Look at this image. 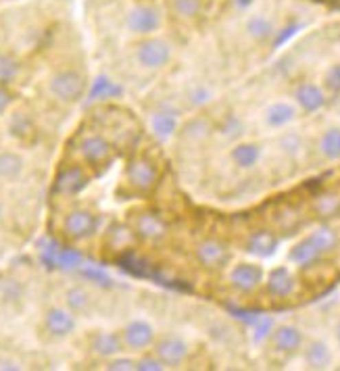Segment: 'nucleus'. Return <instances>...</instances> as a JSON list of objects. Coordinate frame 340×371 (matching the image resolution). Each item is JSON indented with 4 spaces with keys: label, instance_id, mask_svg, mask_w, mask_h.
Masks as SVG:
<instances>
[{
    "label": "nucleus",
    "instance_id": "obj_1",
    "mask_svg": "<svg viewBox=\"0 0 340 371\" xmlns=\"http://www.w3.org/2000/svg\"><path fill=\"white\" fill-rule=\"evenodd\" d=\"M161 173L150 156H134L126 167V182L138 194H150L159 186Z\"/></svg>",
    "mask_w": 340,
    "mask_h": 371
},
{
    "label": "nucleus",
    "instance_id": "obj_2",
    "mask_svg": "<svg viewBox=\"0 0 340 371\" xmlns=\"http://www.w3.org/2000/svg\"><path fill=\"white\" fill-rule=\"evenodd\" d=\"M48 90L56 100H61L65 104H73L84 98V94L88 90V82L76 69H63L50 77Z\"/></svg>",
    "mask_w": 340,
    "mask_h": 371
},
{
    "label": "nucleus",
    "instance_id": "obj_3",
    "mask_svg": "<svg viewBox=\"0 0 340 371\" xmlns=\"http://www.w3.org/2000/svg\"><path fill=\"white\" fill-rule=\"evenodd\" d=\"M150 350L161 359V363L167 369L182 367L190 357V344L182 336H176V334H165L161 338L157 336Z\"/></svg>",
    "mask_w": 340,
    "mask_h": 371
},
{
    "label": "nucleus",
    "instance_id": "obj_4",
    "mask_svg": "<svg viewBox=\"0 0 340 371\" xmlns=\"http://www.w3.org/2000/svg\"><path fill=\"white\" fill-rule=\"evenodd\" d=\"M136 61L146 71H159L172 61V46L161 38H144L136 46Z\"/></svg>",
    "mask_w": 340,
    "mask_h": 371
},
{
    "label": "nucleus",
    "instance_id": "obj_5",
    "mask_svg": "<svg viewBox=\"0 0 340 371\" xmlns=\"http://www.w3.org/2000/svg\"><path fill=\"white\" fill-rule=\"evenodd\" d=\"M78 150L92 169H104L113 161V156H115L113 144L100 134H86L80 140Z\"/></svg>",
    "mask_w": 340,
    "mask_h": 371
},
{
    "label": "nucleus",
    "instance_id": "obj_6",
    "mask_svg": "<svg viewBox=\"0 0 340 371\" xmlns=\"http://www.w3.org/2000/svg\"><path fill=\"white\" fill-rule=\"evenodd\" d=\"M194 256L199 261V265L203 270L209 272H219L223 267H228V263L232 259V252L228 248V244H223L217 238H205L196 244L194 248Z\"/></svg>",
    "mask_w": 340,
    "mask_h": 371
},
{
    "label": "nucleus",
    "instance_id": "obj_7",
    "mask_svg": "<svg viewBox=\"0 0 340 371\" xmlns=\"http://www.w3.org/2000/svg\"><path fill=\"white\" fill-rule=\"evenodd\" d=\"M96 230H98V217L88 208H73L63 219V232L73 242L92 238Z\"/></svg>",
    "mask_w": 340,
    "mask_h": 371
},
{
    "label": "nucleus",
    "instance_id": "obj_8",
    "mask_svg": "<svg viewBox=\"0 0 340 371\" xmlns=\"http://www.w3.org/2000/svg\"><path fill=\"white\" fill-rule=\"evenodd\" d=\"M122 342H124V348L126 350H132V352H144V350H150L155 340H157V332L155 328L144 322V320H134L130 324H126L122 328Z\"/></svg>",
    "mask_w": 340,
    "mask_h": 371
},
{
    "label": "nucleus",
    "instance_id": "obj_9",
    "mask_svg": "<svg viewBox=\"0 0 340 371\" xmlns=\"http://www.w3.org/2000/svg\"><path fill=\"white\" fill-rule=\"evenodd\" d=\"M130 226L136 232L138 240H144V242H161L169 234L167 222L161 215L152 213V211H140V213L134 215Z\"/></svg>",
    "mask_w": 340,
    "mask_h": 371
},
{
    "label": "nucleus",
    "instance_id": "obj_10",
    "mask_svg": "<svg viewBox=\"0 0 340 371\" xmlns=\"http://www.w3.org/2000/svg\"><path fill=\"white\" fill-rule=\"evenodd\" d=\"M76 315L69 311V309H63V307H50L46 313H44V330L48 332V336L52 338H69L73 332H76Z\"/></svg>",
    "mask_w": 340,
    "mask_h": 371
},
{
    "label": "nucleus",
    "instance_id": "obj_11",
    "mask_svg": "<svg viewBox=\"0 0 340 371\" xmlns=\"http://www.w3.org/2000/svg\"><path fill=\"white\" fill-rule=\"evenodd\" d=\"M148 125H150L152 136H155L159 142L172 140V138L178 134V130H180V117H178V111L172 109V107H167V104H163V107H159L157 111L150 113Z\"/></svg>",
    "mask_w": 340,
    "mask_h": 371
},
{
    "label": "nucleus",
    "instance_id": "obj_12",
    "mask_svg": "<svg viewBox=\"0 0 340 371\" xmlns=\"http://www.w3.org/2000/svg\"><path fill=\"white\" fill-rule=\"evenodd\" d=\"M90 184V176L86 173L84 167L80 165H69L63 167L54 178V192L63 196H76L84 192Z\"/></svg>",
    "mask_w": 340,
    "mask_h": 371
},
{
    "label": "nucleus",
    "instance_id": "obj_13",
    "mask_svg": "<svg viewBox=\"0 0 340 371\" xmlns=\"http://www.w3.org/2000/svg\"><path fill=\"white\" fill-rule=\"evenodd\" d=\"M263 267L257 263H238L230 272V284L238 292H255L263 284Z\"/></svg>",
    "mask_w": 340,
    "mask_h": 371
},
{
    "label": "nucleus",
    "instance_id": "obj_14",
    "mask_svg": "<svg viewBox=\"0 0 340 371\" xmlns=\"http://www.w3.org/2000/svg\"><path fill=\"white\" fill-rule=\"evenodd\" d=\"M269 340H271V348L277 355L291 357V355H297L301 350V346H303V332L297 326L284 324V326L273 328Z\"/></svg>",
    "mask_w": 340,
    "mask_h": 371
},
{
    "label": "nucleus",
    "instance_id": "obj_15",
    "mask_svg": "<svg viewBox=\"0 0 340 371\" xmlns=\"http://www.w3.org/2000/svg\"><path fill=\"white\" fill-rule=\"evenodd\" d=\"M128 29L136 36H150L152 32L159 29L161 25V15L155 7H148V5H140V7H134L130 13H128Z\"/></svg>",
    "mask_w": 340,
    "mask_h": 371
},
{
    "label": "nucleus",
    "instance_id": "obj_16",
    "mask_svg": "<svg viewBox=\"0 0 340 371\" xmlns=\"http://www.w3.org/2000/svg\"><path fill=\"white\" fill-rule=\"evenodd\" d=\"M265 290L273 298H288L297 290V278L293 276L288 267H275L267 276Z\"/></svg>",
    "mask_w": 340,
    "mask_h": 371
},
{
    "label": "nucleus",
    "instance_id": "obj_17",
    "mask_svg": "<svg viewBox=\"0 0 340 371\" xmlns=\"http://www.w3.org/2000/svg\"><path fill=\"white\" fill-rule=\"evenodd\" d=\"M90 350L98 359H111V357L124 352L126 348H124L120 332H104V330H100V332L90 336Z\"/></svg>",
    "mask_w": 340,
    "mask_h": 371
},
{
    "label": "nucleus",
    "instance_id": "obj_18",
    "mask_svg": "<svg viewBox=\"0 0 340 371\" xmlns=\"http://www.w3.org/2000/svg\"><path fill=\"white\" fill-rule=\"evenodd\" d=\"M42 259L56 270H80L82 267V254L73 248H61L50 244L42 250Z\"/></svg>",
    "mask_w": 340,
    "mask_h": 371
},
{
    "label": "nucleus",
    "instance_id": "obj_19",
    "mask_svg": "<svg viewBox=\"0 0 340 371\" xmlns=\"http://www.w3.org/2000/svg\"><path fill=\"white\" fill-rule=\"evenodd\" d=\"M295 100L305 113H315L326 107V92L311 82H303L295 90Z\"/></svg>",
    "mask_w": 340,
    "mask_h": 371
},
{
    "label": "nucleus",
    "instance_id": "obj_20",
    "mask_svg": "<svg viewBox=\"0 0 340 371\" xmlns=\"http://www.w3.org/2000/svg\"><path fill=\"white\" fill-rule=\"evenodd\" d=\"M176 136H180V140L186 144L199 146V144H205L213 136V123L207 117H192L178 130Z\"/></svg>",
    "mask_w": 340,
    "mask_h": 371
},
{
    "label": "nucleus",
    "instance_id": "obj_21",
    "mask_svg": "<svg viewBox=\"0 0 340 371\" xmlns=\"http://www.w3.org/2000/svg\"><path fill=\"white\" fill-rule=\"evenodd\" d=\"M277 236L271 232V230H257L249 236L247 244H245V250L253 256H259V259H267L271 256L275 250H277Z\"/></svg>",
    "mask_w": 340,
    "mask_h": 371
},
{
    "label": "nucleus",
    "instance_id": "obj_22",
    "mask_svg": "<svg viewBox=\"0 0 340 371\" xmlns=\"http://www.w3.org/2000/svg\"><path fill=\"white\" fill-rule=\"evenodd\" d=\"M297 119V107L291 102H273L265 109L263 113V121L267 128H286L288 123H293Z\"/></svg>",
    "mask_w": 340,
    "mask_h": 371
},
{
    "label": "nucleus",
    "instance_id": "obj_23",
    "mask_svg": "<svg viewBox=\"0 0 340 371\" xmlns=\"http://www.w3.org/2000/svg\"><path fill=\"white\" fill-rule=\"evenodd\" d=\"M124 92V88L109 75H98L94 77V82L88 86V100L90 102H102V100H113L120 98Z\"/></svg>",
    "mask_w": 340,
    "mask_h": 371
},
{
    "label": "nucleus",
    "instance_id": "obj_24",
    "mask_svg": "<svg viewBox=\"0 0 340 371\" xmlns=\"http://www.w3.org/2000/svg\"><path fill=\"white\" fill-rule=\"evenodd\" d=\"M136 242H138V236L128 224H113L106 232V244L117 252H126L134 248Z\"/></svg>",
    "mask_w": 340,
    "mask_h": 371
},
{
    "label": "nucleus",
    "instance_id": "obj_25",
    "mask_svg": "<svg viewBox=\"0 0 340 371\" xmlns=\"http://www.w3.org/2000/svg\"><path fill=\"white\" fill-rule=\"evenodd\" d=\"M65 307L73 315H88L94 309V298L92 292L84 286H69L65 290Z\"/></svg>",
    "mask_w": 340,
    "mask_h": 371
},
{
    "label": "nucleus",
    "instance_id": "obj_26",
    "mask_svg": "<svg viewBox=\"0 0 340 371\" xmlns=\"http://www.w3.org/2000/svg\"><path fill=\"white\" fill-rule=\"evenodd\" d=\"M25 169L23 156L13 150H0V180L3 182H15L21 178Z\"/></svg>",
    "mask_w": 340,
    "mask_h": 371
},
{
    "label": "nucleus",
    "instance_id": "obj_27",
    "mask_svg": "<svg viewBox=\"0 0 340 371\" xmlns=\"http://www.w3.org/2000/svg\"><path fill=\"white\" fill-rule=\"evenodd\" d=\"M305 365L309 369H328L332 365V348L324 340H313L305 348Z\"/></svg>",
    "mask_w": 340,
    "mask_h": 371
},
{
    "label": "nucleus",
    "instance_id": "obj_28",
    "mask_svg": "<svg viewBox=\"0 0 340 371\" xmlns=\"http://www.w3.org/2000/svg\"><path fill=\"white\" fill-rule=\"evenodd\" d=\"M230 156L238 169H253L261 158V148L255 142H242L232 148Z\"/></svg>",
    "mask_w": 340,
    "mask_h": 371
},
{
    "label": "nucleus",
    "instance_id": "obj_29",
    "mask_svg": "<svg viewBox=\"0 0 340 371\" xmlns=\"http://www.w3.org/2000/svg\"><path fill=\"white\" fill-rule=\"evenodd\" d=\"M319 256H321V252L317 250V246L311 242L309 236L303 238L301 242H297V244L291 248V252H288V259H291L295 265H299V267H309V265H313L315 261H319Z\"/></svg>",
    "mask_w": 340,
    "mask_h": 371
},
{
    "label": "nucleus",
    "instance_id": "obj_30",
    "mask_svg": "<svg viewBox=\"0 0 340 371\" xmlns=\"http://www.w3.org/2000/svg\"><path fill=\"white\" fill-rule=\"evenodd\" d=\"M313 213L319 217V219H334V217H340V196L336 194H330V192H324V194H317L313 198Z\"/></svg>",
    "mask_w": 340,
    "mask_h": 371
},
{
    "label": "nucleus",
    "instance_id": "obj_31",
    "mask_svg": "<svg viewBox=\"0 0 340 371\" xmlns=\"http://www.w3.org/2000/svg\"><path fill=\"white\" fill-rule=\"evenodd\" d=\"M309 238H311V242L317 246V250L321 252V256L328 254V252H332V250H336V246H338V234H336L330 226H319V228H315V230L309 234Z\"/></svg>",
    "mask_w": 340,
    "mask_h": 371
},
{
    "label": "nucleus",
    "instance_id": "obj_32",
    "mask_svg": "<svg viewBox=\"0 0 340 371\" xmlns=\"http://www.w3.org/2000/svg\"><path fill=\"white\" fill-rule=\"evenodd\" d=\"M319 152L328 161H340V128H330L321 134Z\"/></svg>",
    "mask_w": 340,
    "mask_h": 371
},
{
    "label": "nucleus",
    "instance_id": "obj_33",
    "mask_svg": "<svg viewBox=\"0 0 340 371\" xmlns=\"http://www.w3.org/2000/svg\"><path fill=\"white\" fill-rule=\"evenodd\" d=\"M247 32H249V36H251L253 40H257V42H265L267 38H271V36H273V25H271V21H269L267 17H263V15H255V17H251V19H249V23H247Z\"/></svg>",
    "mask_w": 340,
    "mask_h": 371
},
{
    "label": "nucleus",
    "instance_id": "obj_34",
    "mask_svg": "<svg viewBox=\"0 0 340 371\" xmlns=\"http://www.w3.org/2000/svg\"><path fill=\"white\" fill-rule=\"evenodd\" d=\"M21 296H23V286L17 280H13V278L0 280V302L17 304V302H21Z\"/></svg>",
    "mask_w": 340,
    "mask_h": 371
},
{
    "label": "nucleus",
    "instance_id": "obj_35",
    "mask_svg": "<svg viewBox=\"0 0 340 371\" xmlns=\"http://www.w3.org/2000/svg\"><path fill=\"white\" fill-rule=\"evenodd\" d=\"M301 224V217H299V211L293 208V206H282L277 213H275V226L286 232V234H293Z\"/></svg>",
    "mask_w": 340,
    "mask_h": 371
},
{
    "label": "nucleus",
    "instance_id": "obj_36",
    "mask_svg": "<svg viewBox=\"0 0 340 371\" xmlns=\"http://www.w3.org/2000/svg\"><path fill=\"white\" fill-rule=\"evenodd\" d=\"M203 0H172V11L182 19H192L201 13Z\"/></svg>",
    "mask_w": 340,
    "mask_h": 371
},
{
    "label": "nucleus",
    "instance_id": "obj_37",
    "mask_svg": "<svg viewBox=\"0 0 340 371\" xmlns=\"http://www.w3.org/2000/svg\"><path fill=\"white\" fill-rule=\"evenodd\" d=\"M217 132H219L223 138L236 140V138H240V136H242V132H245V123H242V119H240V117H236V115H228V117H225V119L217 125Z\"/></svg>",
    "mask_w": 340,
    "mask_h": 371
},
{
    "label": "nucleus",
    "instance_id": "obj_38",
    "mask_svg": "<svg viewBox=\"0 0 340 371\" xmlns=\"http://www.w3.org/2000/svg\"><path fill=\"white\" fill-rule=\"evenodd\" d=\"M277 146H280V150L284 152V154L297 156V154L301 152V148H303V138H301V134H297V132H286V134L280 136Z\"/></svg>",
    "mask_w": 340,
    "mask_h": 371
},
{
    "label": "nucleus",
    "instance_id": "obj_39",
    "mask_svg": "<svg viewBox=\"0 0 340 371\" xmlns=\"http://www.w3.org/2000/svg\"><path fill=\"white\" fill-rule=\"evenodd\" d=\"M273 328H275V324H273L271 317H267V315H259L257 320H255V324H253V340H255L257 344L265 342V340L271 336Z\"/></svg>",
    "mask_w": 340,
    "mask_h": 371
},
{
    "label": "nucleus",
    "instance_id": "obj_40",
    "mask_svg": "<svg viewBox=\"0 0 340 371\" xmlns=\"http://www.w3.org/2000/svg\"><path fill=\"white\" fill-rule=\"evenodd\" d=\"M186 98H188V102L192 104V107H205V104L211 102L213 92H211L207 86H194V88L188 90Z\"/></svg>",
    "mask_w": 340,
    "mask_h": 371
},
{
    "label": "nucleus",
    "instance_id": "obj_41",
    "mask_svg": "<svg viewBox=\"0 0 340 371\" xmlns=\"http://www.w3.org/2000/svg\"><path fill=\"white\" fill-rule=\"evenodd\" d=\"M19 73V63L9 57V55H0V82H11Z\"/></svg>",
    "mask_w": 340,
    "mask_h": 371
},
{
    "label": "nucleus",
    "instance_id": "obj_42",
    "mask_svg": "<svg viewBox=\"0 0 340 371\" xmlns=\"http://www.w3.org/2000/svg\"><path fill=\"white\" fill-rule=\"evenodd\" d=\"M163 369H167V367L161 363V359L155 352L144 350V355L140 359H136V371H163Z\"/></svg>",
    "mask_w": 340,
    "mask_h": 371
},
{
    "label": "nucleus",
    "instance_id": "obj_43",
    "mask_svg": "<svg viewBox=\"0 0 340 371\" xmlns=\"http://www.w3.org/2000/svg\"><path fill=\"white\" fill-rule=\"evenodd\" d=\"M106 369L109 371H136V359L124 357L122 352L106 359Z\"/></svg>",
    "mask_w": 340,
    "mask_h": 371
},
{
    "label": "nucleus",
    "instance_id": "obj_44",
    "mask_svg": "<svg viewBox=\"0 0 340 371\" xmlns=\"http://www.w3.org/2000/svg\"><path fill=\"white\" fill-rule=\"evenodd\" d=\"M82 276L88 278V280H92V282L98 284V286H104V288H111V286H113V280H111L102 270H98V267H82Z\"/></svg>",
    "mask_w": 340,
    "mask_h": 371
},
{
    "label": "nucleus",
    "instance_id": "obj_45",
    "mask_svg": "<svg viewBox=\"0 0 340 371\" xmlns=\"http://www.w3.org/2000/svg\"><path fill=\"white\" fill-rule=\"evenodd\" d=\"M299 29H301V25H299V23H291V25H286L284 29L275 34V38H273V44H271V46H273V48H280L282 44H286V42H288V40H291V38H293Z\"/></svg>",
    "mask_w": 340,
    "mask_h": 371
},
{
    "label": "nucleus",
    "instance_id": "obj_46",
    "mask_svg": "<svg viewBox=\"0 0 340 371\" xmlns=\"http://www.w3.org/2000/svg\"><path fill=\"white\" fill-rule=\"evenodd\" d=\"M326 88L334 94H340V65H334L326 73Z\"/></svg>",
    "mask_w": 340,
    "mask_h": 371
},
{
    "label": "nucleus",
    "instance_id": "obj_47",
    "mask_svg": "<svg viewBox=\"0 0 340 371\" xmlns=\"http://www.w3.org/2000/svg\"><path fill=\"white\" fill-rule=\"evenodd\" d=\"M11 102H13L11 90H9L5 84H0V115H3V113L11 107Z\"/></svg>",
    "mask_w": 340,
    "mask_h": 371
},
{
    "label": "nucleus",
    "instance_id": "obj_48",
    "mask_svg": "<svg viewBox=\"0 0 340 371\" xmlns=\"http://www.w3.org/2000/svg\"><path fill=\"white\" fill-rule=\"evenodd\" d=\"M0 369H21V365L13 359H0Z\"/></svg>",
    "mask_w": 340,
    "mask_h": 371
},
{
    "label": "nucleus",
    "instance_id": "obj_49",
    "mask_svg": "<svg viewBox=\"0 0 340 371\" xmlns=\"http://www.w3.org/2000/svg\"><path fill=\"white\" fill-rule=\"evenodd\" d=\"M334 336H336V342L340 344V320H338L336 326H334Z\"/></svg>",
    "mask_w": 340,
    "mask_h": 371
},
{
    "label": "nucleus",
    "instance_id": "obj_50",
    "mask_svg": "<svg viewBox=\"0 0 340 371\" xmlns=\"http://www.w3.org/2000/svg\"><path fill=\"white\" fill-rule=\"evenodd\" d=\"M251 3H253V0H236V5H238V7H249Z\"/></svg>",
    "mask_w": 340,
    "mask_h": 371
},
{
    "label": "nucleus",
    "instance_id": "obj_51",
    "mask_svg": "<svg viewBox=\"0 0 340 371\" xmlns=\"http://www.w3.org/2000/svg\"><path fill=\"white\" fill-rule=\"evenodd\" d=\"M3 217H5V208H3V204H0V222H3Z\"/></svg>",
    "mask_w": 340,
    "mask_h": 371
}]
</instances>
